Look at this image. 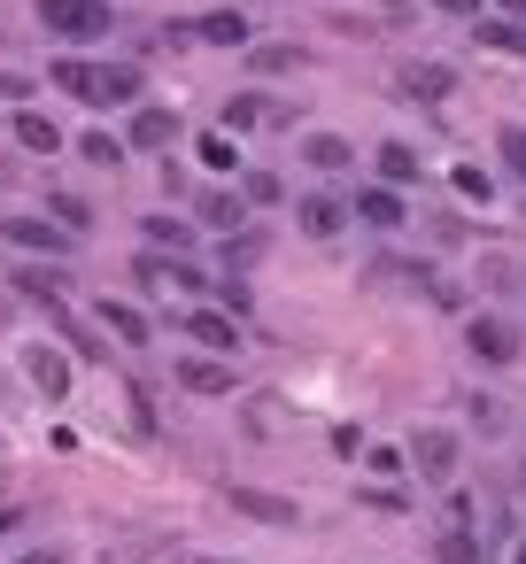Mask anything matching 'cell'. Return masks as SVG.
I'll return each instance as SVG.
<instances>
[{"label": "cell", "instance_id": "6da1fadb", "mask_svg": "<svg viewBox=\"0 0 526 564\" xmlns=\"http://www.w3.org/2000/svg\"><path fill=\"white\" fill-rule=\"evenodd\" d=\"M32 17H40L63 47H94V40L117 32V9H109V0H32Z\"/></svg>", "mask_w": 526, "mask_h": 564}, {"label": "cell", "instance_id": "7a4b0ae2", "mask_svg": "<svg viewBox=\"0 0 526 564\" xmlns=\"http://www.w3.org/2000/svg\"><path fill=\"white\" fill-rule=\"evenodd\" d=\"M402 456H410V471H418L426 487H457V464H464V433H457V425H418V433L402 441Z\"/></svg>", "mask_w": 526, "mask_h": 564}, {"label": "cell", "instance_id": "3957f363", "mask_svg": "<svg viewBox=\"0 0 526 564\" xmlns=\"http://www.w3.org/2000/svg\"><path fill=\"white\" fill-rule=\"evenodd\" d=\"M464 356L487 364V371H511V364L526 356V340H518V325H511L503 310H472V317H464Z\"/></svg>", "mask_w": 526, "mask_h": 564}, {"label": "cell", "instance_id": "277c9868", "mask_svg": "<svg viewBox=\"0 0 526 564\" xmlns=\"http://www.w3.org/2000/svg\"><path fill=\"white\" fill-rule=\"evenodd\" d=\"M348 225H356V202L333 194V186H318V194L294 202V232H302V240H341Z\"/></svg>", "mask_w": 526, "mask_h": 564}, {"label": "cell", "instance_id": "5b68a950", "mask_svg": "<svg viewBox=\"0 0 526 564\" xmlns=\"http://www.w3.org/2000/svg\"><path fill=\"white\" fill-rule=\"evenodd\" d=\"M132 279H140L148 294H163V286H179V294H210V279L194 271V256H171V248H148V256L132 263Z\"/></svg>", "mask_w": 526, "mask_h": 564}, {"label": "cell", "instance_id": "8992f818", "mask_svg": "<svg viewBox=\"0 0 526 564\" xmlns=\"http://www.w3.org/2000/svg\"><path fill=\"white\" fill-rule=\"evenodd\" d=\"M0 240H9V248H32V256H71L78 248V232H63L55 217H0Z\"/></svg>", "mask_w": 526, "mask_h": 564}, {"label": "cell", "instance_id": "52a82bcc", "mask_svg": "<svg viewBox=\"0 0 526 564\" xmlns=\"http://www.w3.org/2000/svg\"><path fill=\"white\" fill-rule=\"evenodd\" d=\"M194 47L240 55V47H256V17H248V9H210V17H194Z\"/></svg>", "mask_w": 526, "mask_h": 564}, {"label": "cell", "instance_id": "ba28073f", "mask_svg": "<svg viewBox=\"0 0 526 564\" xmlns=\"http://www.w3.org/2000/svg\"><path fill=\"white\" fill-rule=\"evenodd\" d=\"M171 140H179V109H163V101H132L125 148H132V155H155V148H171Z\"/></svg>", "mask_w": 526, "mask_h": 564}, {"label": "cell", "instance_id": "9c48e42d", "mask_svg": "<svg viewBox=\"0 0 526 564\" xmlns=\"http://www.w3.org/2000/svg\"><path fill=\"white\" fill-rule=\"evenodd\" d=\"M17 364H24V379H32L47 402H71V356H63V348H47V340H24V356H17Z\"/></svg>", "mask_w": 526, "mask_h": 564}, {"label": "cell", "instance_id": "30bf717a", "mask_svg": "<svg viewBox=\"0 0 526 564\" xmlns=\"http://www.w3.org/2000/svg\"><path fill=\"white\" fill-rule=\"evenodd\" d=\"M140 94H148L140 63H94V101L86 109H132Z\"/></svg>", "mask_w": 526, "mask_h": 564}, {"label": "cell", "instance_id": "8fae6325", "mask_svg": "<svg viewBox=\"0 0 526 564\" xmlns=\"http://www.w3.org/2000/svg\"><path fill=\"white\" fill-rule=\"evenodd\" d=\"M248 217H256V209L240 202V186H202V194H194V225H202V232H240Z\"/></svg>", "mask_w": 526, "mask_h": 564}, {"label": "cell", "instance_id": "7c38bea8", "mask_svg": "<svg viewBox=\"0 0 526 564\" xmlns=\"http://www.w3.org/2000/svg\"><path fill=\"white\" fill-rule=\"evenodd\" d=\"M348 202H356V225H372V232H402V225H410L402 186H379V178H372V186H356Z\"/></svg>", "mask_w": 526, "mask_h": 564}, {"label": "cell", "instance_id": "4fadbf2b", "mask_svg": "<svg viewBox=\"0 0 526 564\" xmlns=\"http://www.w3.org/2000/svg\"><path fill=\"white\" fill-rule=\"evenodd\" d=\"M225 502L256 525H302V502L294 495H264V487H225Z\"/></svg>", "mask_w": 526, "mask_h": 564}, {"label": "cell", "instance_id": "5bb4252c", "mask_svg": "<svg viewBox=\"0 0 526 564\" xmlns=\"http://www.w3.org/2000/svg\"><path fill=\"white\" fill-rule=\"evenodd\" d=\"M395 86H402V101L441 109V101L457 94V70H449V63H402V78H395Z\"/></svg>", "mask_w": 526, "mask_h": 564}, {"label": "cell", "instance_id": "9a60e30c", "mask_svg": "<svg viewBox=\"0 0 526 564\" xmlns=\"http://www.w3.org/2000/svg\"><path fill=\"white\" fill-rule=\"evenodd\" d=\"M9 132H17V148H24V155H63V124H55L47 109H32V101L9 117Z\"/></svg>", "mask_w": 526, "mask_h": 564}, {"label": "cell", "instance_id": "2e32d148", "mask_svg": "<svg viewBox=\"0 0 526 564\" xmlns=\"http://www.w3.org/2000/svg\"><path fill=\"white\" fill-rule=\"evenodd\" d=\"M318 178H341V171H356V148L341 140V132H302V148H294Z\"/></svg>", "mask_w": 526, "mask_h": 564}, {"label": "cell", "instance_id": "e0dca14e", "mask_svg": "<svg viewBox=\"0 0 526 564\" xmlns=\"http://www.w3.org/2000/svg\"><path fill=\"white\" fill-rule=\"evenodd\" d=\"M179 333H186V340H202V348H217V356H233V348H240L233 310H186V317H179Z\"/></svg>", "mask_w": 526, "mask_h": 564}, {"label": "cell", "instance_id": "ac0fdd59", "mask_svg": "<svg viewBox=\"0 0 526 564\" xmlns=\"http://www.w3.org/2000/svg\"><path fill=\"white\" fill-rule=\"evenodd\" d=\"M171 379H179L186 394H233V364H217V356H179Z\"/></svg>", "mask_w": 526, "mask_h": 564}, {"label": "cell", "instance_id": "d6986e66", "mask_svg": "<svg viewBox=\"0 0 526 564\" xmlns=\"http://www.w3.org/2000/svg\"><path fill=\"white\" fill-rule=\"evenodd\" d=\"M256 124H287V101H264V94H233V101H225V132H256Z\"/></svg>", "mask_w": 526, "mask_h": 564}, {"label": "cell", "instance_id": "ffe728a7", "mask_svg": "<svg viewBox=\"0 0 526 564\" xmlns=\"http://www.w3.org/2000/svg\"><path fill=\"white\" fill-rule=\"evenodd\" d=\"M194 155H202V171H217V178H240V163H248V155H240V132H225V124H217V132H202V140H194Z\"/></svg>", "mask_w": 526, "mask_h": 564}, {"label": "cell", "instance_id": "44dd1931", "mask_svg": "<svg viewBox=\"0 0 526 564\" xmlns=\"http://www.w3.org/2000/svg\"><path fill=\"white\" fill-rule=\"evenodd\" d=\"M372 171H379V186H410L426 163H418V148H410V140H379V148H372Z\"/></svg>", "mask_w": 526, "mask_h": 564}, {"label": "cell", "instance_id": "7402d4cb", "mask_svg": "<svg viewBox=\"0 0 526 564\" xmlns=\"http://www.w3.org/2000/svg\"><path fill=\"white\" fill-rule=\"evenodd\" d=\"M472 40H480L487 55H518V63H526V24H518V17H472Z\"/></svg>", "mask_w": 526, "mask_h": 564}, {"label": "cell", "instance_id": "603a6c76", "mask_svg": "<svg viewBox=\"0 0 526 564\" xmlns=\"http://www.w3.org/2000/svg\"><path fill=\"white\" fill-rule=\"evenodd\" d=\"M101 333H117L125 348H148V340H155L148 310H132V302H101Z\"/></svg>", "mask_w": 526, "mask_h": 564}, {"label": "cell", "instance_id": "cb8c5ba5", "mask_svg": "<svg viewBox=\"0 0 526 564\" xmlns=\"http://www.w3.org/2000/svg\"><path fill=\"white\" fill-rule=\"evenodd\" d=\"M47 86L71 94V101H94V63H86V55H55V63H47Z\"/></svg>", "mask_w": 526, "mask_h": 564}, {"label": "cell", "instance_id": "d4e9b609", "mask_svg": "<svg viewBox=\"0 0 526 564\" xmlns=\"http://www.w3.org/2000/svg\"><path fill=\"white\" fill-rule=\"evenodd\" d=\"M140 232H148V248H171V256H194V240H202L194 217H148Z\"/></svg>", "mask_w": 526, "mask_h": 564}, {"label": "cell", "instance_id": "484cf974", "mask_svg": "<svg viewBox=\"0 0 526 564\" xmlns=\"http://www.w3.org/2000/svg\"><path fill=\"white\" fill-rule=\"evenodd\" d=\"M233 186H240V202H248V209H279V202H287V178H279V171H248V163H240V178H233Z\"/></svg>", "mask_w": 526, "mask_h": 564}, {"label": "cell", "instance_id": "4316f807", "mask_svg": "<svg viewBox=\"0 0 526 564\" xmlns=\"http://www.w3.org/2000/svg\"><path fill=\"white\" fill-rule=\"evenodd\" d=\"M78 155H86L94 171H117L132 148H125V132H78Z\"/></svg>", "mask_w": 526, "mask_h": 564}, {"label": "cell", "instance_id": "83f0119b", "mask_svg": "<svg viewBox=\"0 0 526 564\" xmlns=\"http://www.w3.org/2000/svg\"><path fill=\"white\" fill-rule=\"evenodd\" d=\"M47 217H55L63 232H78V240L94 232V209H86V194H47Z\"/></svg>", "mask_w": 526, "mask_h": 564}, {"label": "cell", "instance_id": "f1b7e54d", "mask_svg": "<svg viewBox=\"0 0 526 564\" xmlns=\"http://www.w3.org/2000/svg\"><path fill=\"white\" fill-rule=\"evenodd\" d=\"M441 564H480V533H472L464 518H457V525L441 533Z\"/></svg>", "mask_w": 526, "mask_h": 564}, {"label": "cell", "instance_id": "f546056e", "mask_svg": "<svg viewBox=\"0 0 526 564\" xmlns=\"http://www.w3.org/2000/svg\"><path fill=\"white\" fill-rule=\"evenodd\" d=\"M495 155H503V171L526 186V124H503V132H495Z\"/></svg>", "mask_w": 526, "mask_h": 564}, {"label": "cell", "instance_id": "4dcf8cb0", "mask_svg": "<svg viewBox=\"0 0 526 564\" xmlns=\"http://www.w3.org/2000/svg\"><path fill=\"white\" fill-rule=\"evenodd\" d=\"M449 186H457L464 202H480V209H487V194H495V178H487L480 163H457V171H449Z\"/></svg>", "mask_w": 526, "mask_h": 564}, {"label": "cell", "instance_id": "1f68e13d", "mask_svg": "<svg viewBox=\"0 0 526 564\" xmlns=\"http://www.w3.org/2000/svg\"><path fill=\"white\" fill-rule=\"evenodd\" d=\"M364 471H372V479H402V471H410V456H402V448H387V441H372V448H364Z\"/></svg>", "mask_w": 526, "mask_h": 564}, {"label": "cell", "instance_id": "d6a6232c", "mask_svg": "<svg viewBox=\"0 0 526 564\" xmlns=\"http://www.w3.org/2000/svg\"><path fill=\"white\" fill-rule=\"evenodd\" d=\"M256 256H264V232H248V225H240V232H225V263H233V271H240V263H256Z\"/></svg>", "mask_w": 526, "mask_h": 564}, {"label": "cell", "instance_id": "836d02e7", "mask_svg": "<svg viewBox=\"0 0 526 564\" xmlns=\"http://www.w3.org/2000/svg\"><path fill=\"white\" fill-rule=\"evenodd\" d=\"M248 55H256V70H271V78H279V70H302V47H248Z\"/></svg>", "mask_w": 526, "mask_h": 564}, {"label": "cell", "instance_id": "e575fe53", "mask_svg": "<svg viewBox=\"0 0 526 564\" xmlns=\"http://www.w3.org/2000/svg\"><path fill=\"white\" fill-rule=\"evenodd\" d=\"M472 425H480V433H503V402H495V394H472Z\"/></svg>", "mask_w": 526, "mask_h": 564}, {"label": "cell", "instance_id": "d590c367", "mask_svg": "<svg viewBox=\"0 0 526 564\" xmlns=\"http://www.w3.org/2000/svg\"><path fill=\"white\" fill-rule=\"evenodd\" d=\"M480 286L503 294V286H511V256H487V263H480Z\"/></svg>", "mask_w": 526, "mask_h": 564}, {"label": "cell", "instance_id": "8d00e7d4", "mask_svg": "<svg viewBox=\"0 0 526 564\" xmlns=\"http://www.w3.org/2000/svg\"><path fill=\"white\" fill-rule=\"evenodd\" d=\"M0 94H9V101H17V109H24V101H32V94H40V86H32V78H24V70H0Z\"/></svg>", "mask_w": 526, "mask_h": 564}, {"label": "cell", "instance_id": "74e56055", "mask_svg": "<svg viewBox=\"0 0 526 564\" xmlns=\"http://www.w3.org/2000/svg\"><path fill=\"white\" fill-rule=\"evenodd\" d=\"M433 9H441V17H457V24H472V17H480V0H433Z\"/></svg>", "mask_w": 526, "mask_h": 564}, {"label": "cell", "instance_id": "f35d334b", "mask_svg": "<svg viewBox=\"0 0 526 564\" xmlns=\"http://www.w3.org/2000/svg\"><path fill=\"white\" fill-rule=\"evenodd\" d=\"M495 17H518L526 24V0H495Z\"/></svg>", "mask_w": 526, "mask_h": 564}, {"label": "cell", "instance_id": "ab89813d", "mask_svg": "<svg viewBox=\"0 0 526 564\" xmlns=\"http://www.w3.org/2000/svg\"><path fill=\"white\" fill-rule=\"evenodd\" d=\"M24 564H63V549H32V556H24Z\"/></svg>", "mask_w": 526, "mask_h": 564}, {"label": "cell", "instance_id": "60d3db41", "mask_svg": "<svg viewBox=\"0 0 526 564\" xmlns=\"http://www.w3.org/2000/svg\"><path fill=\"white\" fill-rule=\"evenodd\" d=\"M511 564H526V541H518V549H511Z\"/></svg>", "mask_w": 526, "mask_h": 564}, {"label": "cell", "instance_id": "b9f144b4", "mask_svg": "<svg viewBox=\"0 0 526 564\" xmlns=\"http://www.w3.org/2000/svg\"><path fill=\"white\" fill-rule=\"evenodd\" d=\"M518 495H526V464H518Z\"/></svg>", "mask_w": 526, "mask_h": 564}]
</instances>
